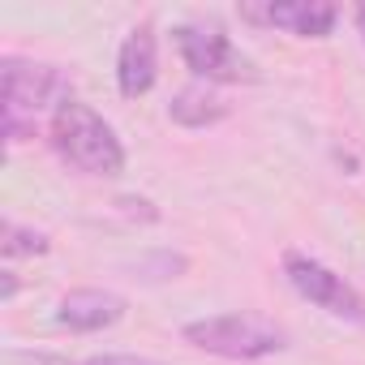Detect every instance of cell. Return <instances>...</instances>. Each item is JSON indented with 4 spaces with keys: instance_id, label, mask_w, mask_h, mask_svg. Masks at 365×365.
I'll return each mask as SVG.
<instances>
[{
    "instance_id": "cell-10",
    "label": "cell",
    "mask_w": 365,
    "mask_h": 365,
    "mask_svg": "<svg viewBox=\"0 0 365 365\" xmlns=\"http://www.w3.org/2000/svg\"><path fill=\"white\" fill-rule=\"evenodd\" d=\"M48 250H52V241H48L43 232L22 228V224H14V220L0 224V254H5V258H39V254H48Z\"/></svg>"
},
{
    "instance_id": "cell-12",
    "label": "cell",
    "mask_w": 365,
    "mask_h": 365,
    "mask_svg": "<svg viewBox=\"0 0 365 365\" xmlns=\"http://www.w3.org/2000/svg\"><path fill=\"white\" fill-rule=\"evenodd\" d=\"M14 297H18V275H14V271H0V301L9 305Z\"/></svg>"
},
{
    "instance_id": "cell-2",
    "label": "cell",
    "mask_w": 365,
    "mask_h": 365,
    "mask_svg": "<svg viewBox=\"0 0 365 365\" xmlns=\"http://www.w3.org/2000/svg\"><path fill=\"white\" fill-rule=\"evenodd\" d=\"M52 146L65 163H73L86 176H120L125 172V146L116 129L86 103L69 99L61 112H52Z\"/></svg>"
},
{
    "instance_id": "cell-11",
    "label": "cell",
    "mask_w": 365,
    "mask_h": 365,
    "mask_svg": "<svg viewBox=\"0 0 365 365\" xmlns=\"http://www.w3.org/2000/svg\"><path fill=\"white\" fill-rule=\"evenodd\" d=\"M78 365H163L155 356H133V352H103V356H86Z\"/></svg>"
},
{
    "instance_id": "cell-7",
    "label": "cell",
    "mask_w": 365,
    "mask_h": 365,
    "mask_svg": "<svg viewBox=\"0 0 365 365\" xmlns=\"http://www.w3.org/2000/svg\"><path fill=\"white\" fill-rule=\"evenodd\" d=\"M129 314V301L120 292H108V288H73L61 297L56 305V322L78 331V335H91V331H108L116 327L120 318Z\"/></svg>"
},
{
    "instance_id": "cell-5",
    "label": "cell",
    "mask_w": 365,
    "mask_h": 365,
    "mask_svg": "<svg viewBox=\"0 0 365 365\" xmlns=\"http://www.w3.org/2000/svg\"><path fill=\"white\" fill-rule=\"evenodd\" d=\"M284 279L292 284L297 297H305L309 305L335 314V318H348V322H365V297L344 279L335 275L327 262L309 258V254H284Z\"/></svg>"
},
{
    "instance_id": "cell-1",
    "label": "cell",
    "mask_w": 365,
    "mask_h": 365,
    "mask_svg": "<svg viewBox=\"0 0 365 365\" xmlns=\"http://www.w3.org/2000/svg\"><path fill=\"white\" fill-rule=\"evenodd\" d=\"M0 73H5V138H9V146L35 138V116L39 112H48V108L61 112L73 99V86L56 65L5 56Z\"/></svg>"
},
{
    "instance_id": "cell-3",
    "label": "cell",
    "mask_w": 365,
    "mask_h": 365,
    "mask_svg": "<svg viewBox=\"0 0 365 365\" xmlns=\"http://www.w3.org/2000/svg\"><path fill=\"white\" fill-rule=\"evenodd\" d=\"M185 344L224 361H262L288 348V331L262 314H211L180 327Z\"/></svg>"
},
{
    "instance_id": "cell-6",
    "label": "cell",
    "mask_w": 365,
    "mask_h": 365,
    "mask_svg": "<svg viewBox=\"0 0 365 365\" xmlns=\"http://www.w3.org/2000/svg\"><path fill=\"white\" fill-rule=\"evenodd\" d=\"M241 18L288 31L297 39H327L339 22V9L331 0H271V5H241Z\"/></svg>"
},
{
    "instance_id": "cell-8",
    "label": "cell",
    "mask_w": 365,
    "mask_h": 365,
    "mask_svg": "<svg viewBox=\"0 0 365 365\" xmlns=\"http://www.w3.org/2000/svg\"><path fill=\"white\" fill-rule=\"evenodd\" d=\"M159 78V43H155V26L142 22L125 35L120 52H116V91L125 99H142Z\"/></svg>"
},
{
    "instance_id": "cell-13",
    "label": "cell",
    "mask_w": 365,
    "mask_h": 365,
    "mask_svg": "<svg viewBox=\"0 0 365 365\" xmlns=\"http://www.w3.org/2000/svg\"><path fill=\"white\" fill-rule=\"evenodd\" d=\"M352 22H356V35H361V43H365V5H356V14H352Z\"/></svg>"
},
{
    "instance_id": "cell-9",
    "label": "cell",
    "mask_w": 365,
    "mask_h": 365,
    "mask_svg": "<svg viewBox=\"0 0 365 365\" xmlns=\"http://www.w3.org/2000/svg\"><path fill=\"white\" fill-rule=\"evenodd\" d=\"M168 116H172L180 129H207V125H220V120L228 116V99L215 95L207 82H194V86H185V91L172 95Z\"/></svg>"
},
{
    "instance_id": "cell-4",
    "label": "cell",
    "mask_w": 365,
    "mask_h": 365,
    "mask_svg": "<svg viewBox=\"0 0 365 365\" xmlns=\"http://www.w3.org/2000/svg\"><path fill=\"white\" fill-rule=\"evenodd\" d=\"M172 35H176V52H180V61H185V69L194 78H202L207 86L211 82H250L254 78L250 56H241L220 26L185 22V26H176Z\"/></svg>"
}]
</instances>
